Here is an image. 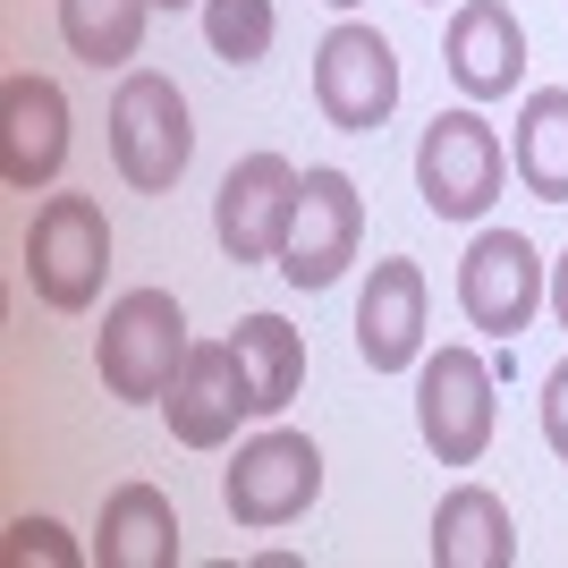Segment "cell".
I'll use <instances>...</instances> for the list:
<instances>
[{
	"label": "cell",
	"instance_id": "cell-16",
	"mask_svg": "<svg viewBox=\"0 0 568 568\" xmlns=\"http://www.w3.org/2000/svg\"><path fill=\"white\" fill-rule=\"evenodd\" d=\"M433 568H518V526L493 484H450L433 509Z\"/></svg>",
	"mask_w": 568,
	"mask_h": 568
},
{
	"label": "cell",
	"instance_id": "cell-2",
	"mask_svg": "<svg viewBox=\"0 0 568 568\" xmlns=\"http://www.w3.org/2000/svg\"><path fill=\"white\" fill-rule=\"evenodd\" d=\"M111 162L136 195H170L195 162V119L187 94L162 69H128L111 94Z\"/></svg>",
	"mask_w": 568,
	"mask_h": 568
},
{
	"label": "cell",
	"instance_id": "cell-3",
	"mask_svg": "<svg viewBox=\"0 0 568 568\" xmlns=\"http://www.w3.org/2000/svg\"><path fill=\"white\" fill-rule=\"evenodd\" d=\"M500 179H509V144L484 111H433L416 136V195L433 221H484Z\"/></svg>",
	"mask_w": 568,
	"mask_h": 568
},
{
	"label": "cell",
	"instance_id": "cell-1",
	"mask_svg": "<svg viewBox=\"0 0 568 568\" xmlns=\"http://www.w3.org/2000/svg\"><path fill=\"white\" fill-rule=\"evenodd\" d=\"M187 306L170 297V288H128L111 314H102L94 332V374L111 399L128 407H162V390L179 382V365H187Z\"/></svg>",
	"mask_w": 568,
	"mask_h": 568
},
{
	"label": "cell",
	"instance_id": "cell-22",
	"mask_svg": "<svg viewBox=\"0 0 568 568\" xmlns=\"http://www.w3.org/2000/svg\"><path fill=\"white\" fill-rule=\"evenodd\" d=\"M544 442H551V458L568 467V356L544 374Z\"/></svg>",
	"mask_w": 568,
	"mask_h": 568
},
{
	"label": "cell",
	"instance_id": "cell-13",
	"mask_svg": "<svg viewBox=\"0 0 568 568\" xmlns=\"http://www.w3.org/2000/svg\"><path fill=\"white\" fill-rule=\"evenodd\" d=\"M356 356L374 374H407L425 365V272L407 255H382L365 272V297H356Z\"/></svg>",
	"mask_w": 568,
	"mask_h": 568
},
{
	"label": "cell",
	"instance_id": "cell-17",
	"mask_svg": "<svg viewBox=\"0 0 568 568\" xmlns=\"http://www.w3.org/2000/svg\"><path fill=\"white\" fill-rule=\"evenodd\" d=\"M509 170L526 179L535 204H568V85H535V94L518 102Z\"/></svg>",
	"mask_w": 568,
	"mask_h": 568
},
{
	"label": "cell",
	"instance_id": "cell-5",
	"mask_svg": "<svg viewBox=\"0 0 568 568\" xmlns=\"http://www.w3.org/2000/svg\"><path fill=\"white\" fill-rule=\"evenodd\" d=\"M493 390H500V365L484 348H442L416 365V433L442 467H475L493 450Z\"/></svg>",
	"mask_w": 568,
	"mask_h": 568
},
{
	"label": "cell",
	"instance_id": "cell-20",
	"mask_svg": "<svg viewBox=\"0 0 568 568\" xmlns=\"http://www.w3.org/2000/svg\"><path fill=\"white\" fill-rule=\"evenodd\" d=\"M272 34H281L272 0H204V43H213L221 69H255L272 51Z\"/></svg>",
	"mask_w": 568,
	"mask_h": 568
},
{
	"label": "cell",
	"instance_id": "cell-18",
	"mask_svg": "<svg viewBox=\"0 0 568 568\" xmlns=\"http://www.w3.org/2000/svg\"><path fill=\"white\" fill-rule=\"evenodd\" d=\"M237 365H246V390H255V416H281L297 399V382H306V339L288 332L281 314H246L230 332Z\"/></svg>",
	"mask_w": 568,
	"mask_h": 568
},
{
	"label": "cell",
	"instance_id": "cell-15",
	"mask_svg": "<svg viewBox=\"0 0 568 568\" xmlns=\"http://www.w3.org/2000/svg\"><path fill=\"white\" fill-rule=\"evenodd\" d=\"M94 560L102 568H179V509L162 484H111L94 526Z\"/></svg>",
	"mask_w": 568,
	"mask_h": 568
},
{
	"label": "cell",
	"instance_id": "cell-14",
	"mask_svg": "<svg viewBox=\"0 0 568 568\" xmlns=\"http://www.w3.org/2000/svg\"><path fill=\"white\" fill-rule=\"evenodd\" d=\"M442 60H450V77H458V94H467V102H500L526 77V26H518V9H509V0H458Z\"/></svg>",
	"mask_w": 568,
	"mask_h": 568
},
{
	"label": "cell",
	"instance_id": "cell-21",
	"mask_svg": "<svg viewBox=\"0 0 568 568\" xmlns=\"http://www.w3.org/2000/svg\"><path fill=\"white\" fill-rule=\"evenodd\" d=\"M0 560H9V568H34V560H43V568H77V560H85V544H77L60 518H9Z\"/></svg>",
	"mask_w": 568,
	"mask_h": 568
},
{
	"label": "cell",
	"instance_id": "cell-19",
	"mask_svg": "<svg viewBox=\"0 0 568 568\" xmlns=\"http://www.w3.org/2000/svg\"><path fill=\"white\" fill-rule=\"evenodd\" d=\"M144 18H153V0H60V43L85 69H128L144 51Z\"/></svg>",
	"mask_w": 568,
	"mask_h": 568
},
{
	"label": "cell",
	"instance_id": "cell-8",
	"mask_svg": "<svg viewBox=\"0 0 568 568\" xmlns=\"http://www.w3.org/2000/svg\"><path fill=\"white\" fill-rule=\"evenodd\" d=\"M544 272H551V263L535 255V237H526V230H484L467 255H458V314H467L484 339L509 348V339L551 306Z\"/></svg>",
	"mask_w": 568,
	"mask_h": 568
},
{
	"label": "cell",
	"instance_id": "cell-11",
	"mask_svg": "<svg viewBox=\"0 0 568 568\" xmlns=\"http://www.w3.org/2000/svg\"><path fill=\"white\" fill-rule=\"evenodd\" d=\"M162 416H170V442H187V450H221L237 416H255V390H246V365H237L230 339H195L179 382L162 390Z\"/></svg>",
	"mask_w": 568,
	"mask_h": 568
},
{
	"label": "cell",
	"instance_id": "cell-6",
	"mask_svg": "<svg viewBox=\"0 0 568 568\" xmlns=\"http://www.w3.org/2000/svg\"><path fill=\"white\" fill-rule=\"evenodd\" d=\"M314 493H323V450L288 425L255 433V442L221 467V509H230V526H246V535L297 526L314 509Z\"/></svg>",
	"mask_w": 568,
	"mask_h": 568
},
{
	"label": "cell",
	"instance_id": "cell-25",
	"mask_svg": "<svg viewBox=\"0 0 568 568\" xmlns=\"http://www.w3.org/2000/svg\"><path fill=\"white\" fill-rule=\"evenodd\" d=\"M332 9H339V18H348V9H365V0H332Z\"/></svg>",
	"mask_w": 568,
	"mask_h": 568
},
{
	"label": "cell",
	"instance_id": "cell-23",
	"mask_svg": "<svg viewBox=\"0 0 568 568\" xmlns=\"http://www.w3.org/2000/svg\"><path fill=\"white\" fill-rule=\"evenodd\" d=\"M551 314H560V332H568V255L551 263Z\"/></svg>",
	"mask_w": 568,
	"mask_h": 568
},
{
	"label": "cell",
	"instance_id": "cell-4",
	"mask_svg": "<svg viewBox=\"0 0 568 568\" xmlns=\"http://www.w3.org/2000/svg\"><path fill=\"white\" fill-rule=\"evenodd\" d=\"M111 272V221L94 195H43V213L26 230V288L51 314H85Z\"/></svg>",
	"mask_w": 568,
	"mask_h": 568
},
{
	"label": "cell",
	"instance_id": "cell-24",
	"mask_svg": "<svg viewBox=\"0 0 568 568\" xmlns=\"http://www.w3.org/2000/svg\"><path fill=\"white\" fill-rule=\"evenodd\" d=\"M153 9H204V0H153Z\"/></svg>",
	"mask_w": 568,
	"mask_h": 568
},
{
	"label": "cell",
	"instance_id": "cell-7",
	"mask_svg": "<svg viewBox=\"0 0 568 568\" xmlns=\"http://www.w3.org/2000/svg\"><path fill=\"white\" fill-rule=\"evenodd\" d=\"M314 111L332 119L339 136H374L382 119L399 111V51H390L382 26L339 18L314 43Z\"/></svg>",
	"mask_w": 568,
	"mask_h": 568
},
{
	"label": "cell",
	"instance_id": "cell-12",
	"mask_svg": "<svg viewBox=\"0 0 568 568\" xmlns=\"http://www.w3.org/2000/svg\"><path fill=\"white\" fill-rule=\"evenodd\" d=\"M69 170V94L51 85V77L18 69L0 85V179L18 195L51 187Z\"/></svg>",
	"mask_w": 568,
	"mask_h": 568
},
{
	"label": "cell",
	"instance_id": "cell-9",
	"mask_svg": "<svg viewBox=\"0 0 568 568\" xmlns=\"http://www.w3.org/2000/svg\"><path fill=\"white\" fill-rule=\"evenodd\" d=\"M297 195H306V170L288 162V153H246V162H230V179H221V195H213L221 255L230 263H281Z\"/></svg>",
	"mask_w": 568,
	"mask_h": 568
},
{
	"label": "cell",
	"instance_id": "cell-10",
	"mask_svg": "<svg viewBox=\"0 0 568 568\" xmlns=\"http://www.w3.org/2000/svg\"><path fill=\"white\" fill-rule=\"evenodd\" d=\"M365 246V195H356L348 170H306V195H297V221H288L281 246V281L288 288H332L339 272Z\"/></svg>",
	"mask_w": 568,
	"mask_h": 568
}]
</instances>
